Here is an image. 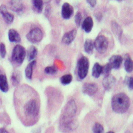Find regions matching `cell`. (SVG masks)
<instances>
[{
  "mask_svg": "<svg viewBox=\"0 0 133 133\" xmlns=\"http://www.w3.org/2000/svg\"><path fill=\"white\" fill-rule=\"evenodd\" d=\"M98 87L97 85L94 83H85L82 87L83 93L90 96L94 95L98 91Z\"/></svg>",
  "mask_w": 133,
  "mask_h": 133,
  "instance_id": "ba28073f",
  "label": "cell"
},
{
  "mask_svg": "<svg viewBox=\"0 0 133 133\" xmlns=\"http://www.w3.org/2000/svg\"><path fill=\"white\" fill-rule=\"evenodd\" d=\"M111 29L114 34L119 39H121L123 35V30L121 26L116 21H113L111 23Z\"/></svg>",
  "mask_w": 133,
  "mask_h": 133,
  "instance_id": "ac0fdd59",
  "label": "cell"
},
{
  "mask_svg": "<svg viewBox=\"0 0 133 133\" xmlns=\"http://www.w3.org/2000/svg\"><path fill=\"white\" fill-rule=\"evenodd\" d=\"M0 133H9V132L6 129L1 128H0Z\"/></svg>",
  "mask_w": 133,
  "mask_h": 133,
  "instance_id": "e575fe53",
  "label": "cell"
},
{
  "mask_svg": "<svg viewBox=\"0 0 133 133\" xmlns=\"http://www.w3.org/2000/svg\"><path fill=\"white\" fill-rule=\"evenodd\" d=\"M0 13L7 24H10L13 23L14 19V16L13 14H11L8 11L5 5H1L0 6Z\"/></svg>",
  "mask_w": 133,
  "mask_h": 133,
  "instance_id": "7c38bea8",
  "label": "cell"
},
{
  "mask_svg": "<svg viewBox=\"0 0 133 133\" xmlns=\"http://www.w3.org/2000/svg\"><path fill=\"white\" fill-rule=\"evenodd\" d=\"M43 31L38 28L32 29L26 35V38L29 42L33 44L39 43L43 38Z\"/></svg>",
  "mask_w": 133,
  "mask_h": 133,
  "instance_id": "52a82bcc",
  "label": "cell"
},
{
  "mask_svg": "<svg viewBox=\"0 0 133 133\" xmlns=\"http://www.w3.org/2000/svg\"><path fill=\"white\" fill-rule=\"evenodd\" d=\"M84 51L88 55H92L93 53L94 46V42L92 39L87 38L84 43Z\"/></svg>",
  "mask_w": 133,
  "mask_h": 133,
  "instance_id": "d6986e66",
  "label": "cell"
},
{
  "mask_svg": "<svg viewBox=\"0 0 133 133\" xmlns=\"http://www.w3.org/2000/svg\"><path fill=\"white\" fill-rule=\"evenodd\" d=\"M37 54L38 50L37 48L34 46H30L26 52V56L28 61L30 62L34 61L37 56Z\"/></svg>",
  "mask_w": 133,
  "mask_h": 133,
  "instance_id": "603a6c76",
  "label": "cell"
},
{
  "mask_svg": "<svg viewBox=\"0 0 133 133\" xmlns=\"http://www.w3.org/2000/svg\"><path fill=\"white\" fill-rule=\"evenodd\" d=\"M74 14V8L69 3H64L62 6L61 15L65 19H69L71 18Z\"/></svg>",
  "mask_w": 133,
  "mask_h": 133,
  "instance_id": "30bf717a",
  "label": "cell"
},
{
  "mask_svg": "<svg viewBox=\"0 0 133 133\" xmlns=\"http://www.w3.org/2000/svg\"><path fill=\"white\" fill-rule=\"evenodd\" d=\"M9 90V83L5 75H0V90L3 93H6Z\"/></svg>",
  "mask_w": 133,
  "mask_h": 133,
  "instance_id": "ffe728a7",
  "label": "cell"
},
{
  "mask_svg": "<svg viewBox=\"0 0 133 133\" xmlns=\"http://www.w3.org/2000/svg\"><path fill=\"white\" fill-rule=\"evenodd\" d=\"M1 74V70H0V75Z\"/></svg>",
  "mask_w": 133,
  "mask_h": 133,
  "instance_id": "ab89813d",
  "label": "cell"
},
{
  "mask_svg": "<svg viewBox=\"0 0 133 133\" xmlns=\"http://www.w3.org/2000/svg\"><path fill=\"white\" fill-rule=\"evenodd\" d=\"M108 45V39L103 35H98L94 42V48L101 54H103L107 51Z\"/></svg>",
  "mask_w": 133,
  "mask_h": 133,
  "instance_id": "8992f818",
  "label": "cell"
},
{
  "mask_svg": "<svg viewBox=\"0 0 133 133\" xmlns=\"http://www.w3.org/2000/svg\"><path fill=\"white\" fill-rule=\"evenodd\" d=\"M77 112V106L74 100L68 102L62 112L60 121L59 128L64 132H68L77 128L78 123L74 119Z\"/></svg>",
  "mask_w": 133,
  "mask_h": 133,
  "instance_id": "7a4b0ae2",
  "label": "cell"
},
{
  "mask_svg": "<svg viewBox=\"0 0 133 133\" xmlns=\"http://www.w3.org/2000/svg\"><path fill=\"white\" fill-rule=\"evenodd\" d=\"M82 21V15L80 12H78L75 15V23L78 28L81 25Z\"/></svg>",
  "mask_w": 133,
  "mask_h": 133,
  "instance_id": "4dcf8cb0",
  "label": "cell"
},
{
  "mask_svg": "<svg viewBox=\"0 0 133 133\" xmlns=\"http://www.w3.org/2000/svg\"><path fill=\"white\" fill-rule=\"evenodd\" d=\"M92 130L93 133H104V127L99 123H96L94 125Z\"/></svg>",
  "mask_w": 133,
  "mask_h": 133,
  "instance_id": "f1b7e54d",
  "label": "cell"
},
{
  "mask_svg": "<svg viewBox=\"0 0 133 133\" xmlns=\"http://www.w3.org/2000/svg\"><path fill=\"white\" fill-rule=\"evenodd\" d=\"M8 38L10 42L12 43H19L21 37L18 32L15 29H10L8 32Z\"/></svg>",
  "mask_w": 133,
  "mask_h": 133,
  "instance_id": "2e32d148",
  "label": "cell"
},
{
  "mask_svg": "<svg viewBox=\"0 0 133 133\" xmlns=\"http://www.w3.org/2000/svg\"><path fill=\"white\" fill-rule=\"evenodd\" d=\"M51 6L49 4H48V5L45 8V13H44V14H45V15L47 17H49V16L51 14Z\"/></svg>",
  "mask_w": 133,
  "mask_h": 133,
  "instance_id": "d6a6232c",
  "label": "cell"
},
{
  "mask_svg": "<svg viewBox=\"0 0 133 133\" xmlns=\"http://www.w3.org/2000/svg\"><path fill=\"white\" fill-rule=\"evenodd\" d=\"M123 62V58L119 55H114L109 58L108 64L112 69L118 70Z\"/></svg>",
  "mask_w": 133,
  "mask_h": 133,
  "instance_id": "8fae6325",
  "label": "cell"
},
{
  "mask_svg": "<svg viewBox=\"0 0 133 133\" xmlns=\"http://www.w3.org/2000/svg\"><path fill=\"white\" fill-rule=\"evenodd\" d=\"M26 56L25 49L21 45H16L12 51L11 59L14 64L19 66L23 64Z\"/></svg>",
  "mask_w": 133,
  "mask_h": 133,
  "instance_id": "5b68a950",
  "label": "cell"
},
{
  "mask_svg": "<svg viewBox=\"0 0 133 133\" xmlns=\"http://www.w3.org/2000/svg\"><path fill=\"white\" fill-rule=\"evenodd\" d=\"M25 91L19 97V107L22 121L25 125L32 126L39 119L40 98L37 92L30 86H24Z\"/></svg>",
  "mask_w": 133,
  "mask_h": 133,
  "instance_id": "6da1fadb",
  "label": "cell"
},
{
  "mask_svg": "<svg viewBox=\"0 0 133 133\" xmlns=\"http://www.w3.org/2000/svg\"><path fill=\"white\" fill-rule=\"evenodd\" d=\"M6 55V49L5 44L3 43H0V56L4 58Z\"/></svg>",
  "mask_w": 133,
  "mask_h": 133,
  "instance_id": "1f68e13d",
  "label": "cell"
},
{
  "mask_svg": "<svg viewBox=\"0 0 133 133\" xmlns=\"http://www.w3.org/2000/svg\"><path fill=\"white\" fill-rule=\"evenodd\" d=\"M103 72V66H102L98 63H95L92 68V74L93 77L98 78L102 74Z\"/></svg>",
  "mask_w": 133,
  "mask_h": 133,
  "instance_id": "7402d4cb",
  "label": "cell"
},
{
  "mask_svg": "<svg viewBox=\"0 0 133 133\" xmlns=\"http://www.w3.org/2000/svg\"><path fill=\"white\" fill-rule=\"evenodd\" d=\"M10 8L15 12L19 13L23 10V4L21 0H11L10 2Z\"/></svg>",
  "mask_w": 133,
  "mask_h": 133,
  "instance_id": "9a60e30c",
  "label": "cell"
},
{
  "mask_svg": "<svg viewBox=\"0 0 133 133\" xmlns=\"http://www.w3.org/2000/svg\"><path fill=\"white\" fill-rule=\"evenodd\" d=\"M77 32V30L76 29H74L69 32L65 33L62 37V42L65 44H67V45L71 44L75 39Z\"/></svg>",
  "mask_w": 133,
  "mask_h": 133,
  "instance_id": "4fadbf2b",
  "label": "cell"
},
{
  "mask_svg": "<svg viewBox=\"0 0 133 133\" xmlns=\"http://www.w3.org/2000/svg\"><path fill=\"white\" fill-rule=\"evenodd\" d=\"M11 80L12 84L14 86H18L21 81V74L18 71H14L11 75Z\"/></svg>",
  "mask_w": 133,
  "mask_h": 133,
  "instance_id": "d4e9b609",
  "label": "cell"
},
{
  "mask_svg": "<svg viewBox=\"0 0 133 133\" xmlns=\"http://www.w3.org/2000/svg\"><path fill=\"white\" fill-rule=\"evenodd\" d=\"M130 105V98L124 93H119L115 95L111 100V107L113 111L117 114L125 113Z\"/></svg>",
  "mask_w": 133,
  "mask_h": 133,
  "instance_id": "3957f363",
  "label": "cell"
},
{
  "mask_svg": "<svg viewBox=\"0 0 133 133\" xmlns=\"http://www.w3.org/2000/svg\"><path fill=\"white\" fill-rule=\"evenodd\" d=\"M52 0H43V1L44 3H46V4H49L51 2Z\"/></svg>",
  "mask_w": 133,
  "mask_h": 133,
  "instance_id": "d590c367",
  "label": "cell"
},
{
  "mask_svg": "<svg viewBox=\"0 0 133 133\" xmlns=\"http://www.w3.org/2000/svg\"><path fill=\"white\" fill-rule=\"evenodd\" d=\"M86 2L92 8H94L97 4V0H86Z\"/></svg>",
  "mask_w": 133,
  "mask_h": 133,
  "instance_id": "836d02e7",
  "label": "cell"
},
{
  "mask_svg": "<svg viewBox=\"0 0 133 133\" xmlns=\"http://www.w3.org/2000/svg\"><path fill=\"white\" fill-rule=\"evenodd\" d=\"M90 68V61L88 58L84 56H82L77 63V74L78 78L83 80L85 79L88 73Z\"/></svg>",
  "mask_w": 133,
  "mask_h": 133,
  "instance_id": "277c9868",
  "label": "cell"
},
{
  "mask_svg": "<svg viewBox=\"0 0 133 133\" xmlns=\"http://www.w3.org/2000/svg\"><path fill=\"white\" fill-rule=\"evenodd\" d=\"M114 1H116L118 2H122V1H125V0H114Z\"/></svg>",
  "mask_w": 133,
  "mask_h": 133,
  "instance_id": "74e56055",
  "label": "cell"
},
{
  "mask_svg": "<svg viewBox=\"0 0 133 133\" xmlns=\"http://www.w3.org/2000/svg\"><path fill=\"white\" fill-rule=\"evenodd\" d=\"M124 83L126 85L130 91H132L133 89V78L131 76H126Z\"/></svg>",
  "mask_w": 133,
  "mask_h": 133,
  "instance_id": "83f0119b",
  "label": "cell"
},
{
  "mask_svg": "<svg viewBox=\"0 0 133 133\" xmlns=\"http://www.w3.org/2000/svg\"><path fill=\"white\" fill-rule=\"evenodd\" d=\"M112 70V69L111 67H110V66L109 65V64L108 63H107L104 66H103L102 74L104 76L110 75V73H111Z\"/></svg>",
  "mask_w": 133,
  "mask_h": 133,
  "instance_id": "f546056e",
  "label": "cell"
},
{
  "mask_svg": "<svg viewBox=\"0 0 133 133\" xmlns=\"http://www.w3.org/2000/svg\"><path fill=\"white\" fill-rule=\"evenodd\" d=\"M34 11L37 13H41L43 10L44 2L43 0H32Z\"/></svg>",
  "mask_w": 133,
  "mask_h": 133,
  "instance_id": "cb8c5ba5",
  "label": "cell"
},
{
  "mask_svg": "<svg viewBox=\"0 0 133 133\" xmlns=\"http://www.w3.org/2000/svg\"><path fill=\"white\" fill-rule=\"evenodd\" d=\"M36 61L34 60L31 61L27 66L25 69V75L27 79L31 81L32 79L34 68L35 67Z\"/></svg>",
  "mask_w": 133,
  "mask_h": 133,
  "instance_id": "e0dca14e",
  "label": "cell"
},
{
  "mask_svg": "<svg viewBox=\"0 0 133 133\" xmlns=\"http://www.w3.org/2000/svg\"><path fill=\"white\" fill-rule=\"evenodd\" d=\"M73 80V76L71 74L63 75L59 79L60 83L63 85H68L71 84Z\"/></svg>",
  "mask_w": 133,
  "mask_h": 133,
  "instance_id": "484cf974",
  "label": "cell"
},
{
  "mask_svg": "<svg viewBox=\"0 0 133 133\" xmlns=\"http://www.w3.org/2000/svg\"><path fill=\"white\" fill-rule=\"evenodd\" d=\"M81 28L86 33H90L93 28L94 22L91 16H87L81 24Z\"/></svg>",
  "mask_w": 133,
  "mask_h": 133,
  "instance_id": "5bb4252c",
  "label": "cell"
},
{
  "mask_svg": "<svg viewBox=\"0 0 133 133\" xmlns=\"http://www.w3.org/2000/svg\"><path fill=\"white\" fill-rule=\"evenodd\" d=\"M116 78L112 75L110 74L107 76H104L103 79L102 85L106 91H109L111 90L113 87L114 86V85L116 84Z\"/></svg>",
  "mask_w": 133,
  "mask_h": 133,
  "instance_id": "9c48e42d",
  "label": "cell"
},
{
  "mask_svg": "<svg viewBox=\"0 0 133 133\" xmlns=\"http://www.w3.org/2000/svg\"><path fill=\"white\" fill-rule=\"evenodd\" d=\"M55 1L56 3L57 4H58V5H59V3H61V0H55Z\"/></svg>",
  "mask_w": 133,
  "mask_h": 133,
  "instance_id": "8d00e7d4",
  "label": "cell"
},
{
  "mask_svg": "<svg viewBox=\"0 0 133 133\" xmlns=\"http://www.w3.org/2000/svg\"><path fill=\"white\" fill-rule=\"evenodd\" d=\"M124 69L128 73H130L133 70V63L130 56L129 54L125 55L124 63Z\"/></svg>",
  "mask_w": 133,
  "mask_h": 133,
  "instance_id": "44dd1931",
  "label": "cell"
},
{
  "mask_svg": "<svg viewBox=\"0 0 133 133\" xmlns=\"http://www.w3.org/2000/svg\"><path fill=\"white\" fill-rule=\"evenodd\" d=\"M106 133H115V132L114 131H109L107 132Z\"/></svg>",
  "mask_w": 133,
  "mask_h": 133,
  "instance_id": "f35d334b",
  "label": "cell"
},
{
  "mask_svg": "<svg viewBox=\"0 0 133 133\" xmlns=\"http://www.w3.org/2000/svg\"><path fill=\"white\" fill-rule=\"evenodd\" d=\"M58 71V68L55 65L49 66L44 69V72L46 74L49 75H54L57 73Z\"/></svg>",
  "mask_w": 133,
  "mask_h": 133,
  "instance_id": "4316f807",
  "label": "cell"
}]
</instances>
